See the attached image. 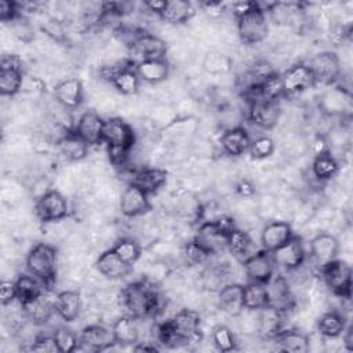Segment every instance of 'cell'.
I'll list each match as a JSON object with an SVG mask.
<instances>
[{"label":"cell","mask_w":353,"mask_h":353,"mask_svg":"<svg viewBox=\"0 0 353 353\" xmlns=\"http://www.w3.org/2000/svg\"><path fill=\"white\" fill-rule=\"evenodd\" d=\"M157 338L167 346L194 342L200 338V316L194 310L183 309L172 319L159 325Z\"/></svg>","instance_id":"obj_1"},{"label":"cell","mask_w":353,"mask_h":353,"mask_svg":"<svg viewBox=\"0 0 353 353\" xmlns=\"http://www.w3.org/2000/svg\"><path fill=\"white\" fill-rule=\"evenodd\" d=\"M121 302L128 310V314L134 316L135 319L154 316L163 309L161 295L154 290V287L143 281H137L127 285L121 291Z\"/></svg>","instance_id":"obj_2"},{"label":"cell","mask_w":353,"mask_h":353,"mask_svg":"<svg viewBox=\"0 0 353 353\" xmlns=\"http://www.w3.org/2000/svg\"><path fill=\"white\" fill-rule=\"evenodd\" d=\"M135 137L134 131L124 120L110 117L105 120L102 130V142L109 148V157L113 164L121 165L127 160L132 149Z\"/></svg>","instance_id":"obj_3"},{"label":"cell","mask_w":353,"mask_h":353,"mask_svg":"<svg viewBox=\"0 0 353 353\" xmlns=\"http://www.w3.org/2000/svg\"><path fill=\"white\" fill-rule=\"evenodd\" d=\"M26 268L44 285H51L57 273V250L46 243L36 244L26 256Z\"/></svg>","instance_id":"obj_4"},{"label":"cell","mask_w":353,"mask_h":353,"mask_svg":"<svg viewBox=\"0 0 353 353\" xmlns=\"http://www.w3.org/2000/svg\"><path fill=\"white\" fill-rule=\"evenodd\" d=\"M237 19V33L244 44H256L265 40L269 33V25L265 10L255 3V6Z\"/></svg>","instance_id":"obj_5"},{"label":"cell","mask_w":353,"mask_h":353,"mask_svg":"<svg viewBox=\"0 0 353 353\" xmlns=\"http://www.w3.org/2000/svg\"><path fill=\"white\" fill-rule=\"evenodd\" d=\"M233 226L222 221H208L199 226L194 241L210 255H215L228 248V233Z\"/></svg>","instance_id":"obj_6"},{"label":"cell","mask_w":353,"mask_h":353,"mask_svg":"<svg viewBox=\"0 0 353 353\" xmlns=\"http://www.w3.org/2000/svg\"><path fill=\"white\" fill-rule=\"evenodd\" d=\"M321 274L327 287L342 298L350 296L352 287V269L350 266L339 259H334L330 263L321 266Z\"/></svg>","instance_id":"obj_7"},{"label":"cell","mask_w":353,"mask_h":353,"mask_svg":"<svg viewBox=\"0 0 353 353\" xmlns=\"http://www.w3.org/2000/svg\"><path fill=\"white\" fill-rule=\"evenodd\" d=\"M34 212L36 216L44 223L61 221L69 212L68 200L62 193L51 189L39 199H36Z\"/></svg>","instance_id":"obj_8"},{"label":"cell","mask_w":353,"mask_h":353,"mask_svg":"<svg viewBox=\"0 0 353 353\" xmlns=\"http://www.w3.org/2000/svg\"><path fill=\"white\" fill-rule=\"evenodd\" d=\"M23 72L21 59L14 55H3L0 62V92L4 97H12L22 88Z\"/></svg>","instance_id":"obj_9"},{"label":"cell","mask_w":353,"mask_h":353,"mask_svg":"<svg viewBox=\"0 0 353 353\" xmlns=\"http://www.w3.org/2000/svg\"><path fill=\"white\" fill-rule=\"evenodd\" d=\"M307 66L310 68L316 83L321 84H331L334 83L341 74V62L335 52L324 51L313 55Z\"/></svg>","instance_id":"obj_10"},{"label":"cell","mask_w":353,"mask_h":353,"mask_svg":"<svg viewBox=\"0 0 353 353\" xmlns=\"http://www.w3.org/2000/svg\"><path fill=\"white\" fill-rule=\"evenodd\" d=\"M243 266L250 281L262 284L268 283L272 279L276 269L272 252L266 250L251 254L243 261Z\"/></svg>","instance_id":"obj_11"},{"label":"cell","mask_w":353,"mask_h":353,"mask_svg":"<svg viewBox=\"0 0 353 353\" xmlns=\"http://www.w3.org/2000/svg\"><path fill=\"white\" fill-rule=\"evenodd\" d=\"M130 48L131 54L138 58V62L148 59H161L165 58L167 52L165 41L150 33H141L134 37Z\"/></svg>","instance_id":"obj_12"},{"label":"cell","mask_w":353,"mask_h":353,"mask_svg":"<svg viewBox=\"0 0 353 353\" xmlns=\"http://www.w3.org/2000/svg\"><path fill=\"white\" fill-rule=\"evenodd\" d=\"M283 90L284 95H292L312 88L316 84L314 76L307 63H296L290 66L283 74Z\"/></svg>","instance_id":"obj_13"},{"label":"cell","mask_w":353,"mask_h":353,"mask_svg":"<svg viewBox=\"0 0 353 353\" xmlns=\"http://www.w3.org/2000/svg\"><path fill=\"white\" fill-rule=\"evenodd\" d=\"M266 295H268V306L277 309L283 313L291 310L295 305L292 292L287 280L283 276L273 274L272 279L265 283Z\"/></svg>","instance_id":"obj_14"},{"label":"cell","mask_w":353,"mask_h":353,"mask_svg":"<svg viewBox=\"0 0 353 353\" xmlns=\"http://www.w3.org/2000/svg\"><path fill=\"white\" fill-rule=\"evenodd\" d=\"M274 265L285 270L298 269L305 261V248L299 237H291L283 245L272 251Z\"/></svg>","instance_id":"obj_15"},{"label":"cell","mask_w":353,"mask_h":353,"mask_svg":"<svg viewBox=\"0 0 353 353\" xmlns=\"http://www.w3.org/2000/svg\"><path fill=\"white\" fill-rule=\"evenodd\" d=\"M148 196L149 194L145 193L142 189L130 183L120 196V201H119L120 212L128 218H134L148 212L150 210V203Z\"/></svg>","instance_id":"obj_16"},{"label":"cell","mask_w":353,"mask_h":353,"mask_svg":"<svg viewBox=\"0 0 353 353\" xmlns=\"http://www.w3.org/2000/svg\"><path fill=\"white\" fill-rule=\"evenodd\" d=\"M105 120L94 110L84 112L76 124L74 132L90 146L102 142V130Z\"/></svg>","instance_id":"obj_17"},{"label":"cell","mask_w":353,"mask_h":353,"mask_svg":"<svg viewBox=\"0 0 353 353\" xmlns=\"http://www.w3.org/2000/svg\"><path fill=\"white\" fill-rule=\"evenodd\" d=\"M79 339H80V346L94 352L106 350L116 343L112 330L99 324H92L85 327L81 331Z\"/></svg>","instance_id":"obj_18"},{"label":"cell","mask_w":353,"mask_h":353,"mask_svg":"<svg viewBox=\"0 0 353 353\" xmlns=\"http://www.w3.org/2000/svg\"><path fill=\"white\" fill-rule=\"evenodd\" d=\"M281 114V108L277 101L252 99L250 108V119L254 124L262 128H272L276 125Z\"/></svg>","instance_id":"obj_19"},{"label":"cell","mask_w":353,"mask_h":353,"mask_svg":"<svg viewBox=\"0 0 353 353\" xmlns=\"http://www.w3.org/2000/svg\"><path fill=\"white\" fill-rule=\"evenodd\" d=\"M98 272L110 280H119L128 276L132 270V265L125 263L112 248L103 251L97 259Z\"/></svg>","instance_id":"obj_20"},{"label":"cell","mask_w":353,"mask_h":353,"mask_svg":"<svg viewBox=\"0 0 353 353\" xmlns=\"http://www.w3.org/2000/svg\"><path fill=\"white\" fill-rule=\"evenodd\" d=\"M218 305L229 316H239L244 309V285L230 283L218 291Z\"/></svg>","instance_id":"obj_21"},{"label":"cell","mask_w":353,"mask_h":353,"mask_svg":"<svg viewBox=\"0 0 353 353\" xmlns=\"http://www.w3.org/2000/svg\"><path fill=\"white\" fill-rule=\"evenodd\" d=\"M339 243L335 236L328 233H319L310 241V255L320 265L324 266L336 259Z\"/></svg>","instance_id":"obj_22"},{"label":"cell","mask_w":353,"mask_h":353,"mask_svg":"<svg viewBox=\"0 0 353 353\" xmlns=\"http://www.w3.org/2000/svg\"><path fill=\"white\" fill-rule=\"evenodd\" d=\"M54 95L63 108L74 109L83 102V84L77 79L62 80L55 85Z\"/></svg>","instance_id":"obj_23"},{"label":"cell","mask_w":353,"mask_h":353,"mask_svg":"<svg viewBox=\"0 0 353 353\" xmlns=\"http://www.w3.org/2000/svg\"><path fill=\"white\" fill-rule=\"evenodd\" d=\"M291 237L292 230L290 223L283 221H273L263 228L261 233V243L263 250L272 252L283 245L285 241H288Z\"/></svg>","instance_id":"obj_24"},{"label":"cell","mask_w":353,"mask_h":353,"mask_svg":"<svg viewBox=\"0 0 353 353\" xmlns=\"http://www.w3.org/2000/svg\"><path fill=\"white\" fill-rule=\"evenodd\" d=\"M251 143L248 132L243 127H232L226 130L221 137V146L223 152L232 157L244 154Z\"/></svg>","instance_id":"obj_25"},{"label":"cell","mask_w":353,"mask_h":353,"mask_svg":"<svg viewBox=\"0 0 353 353\" xmlns=\"http://www.w3.org/2000/svg\"><path fill=\"white\" fill-rule=\"evenodd\" d=\"M55 312L66 323L74 321L81 310V298L77 291L66 290L57 294L54 301Z\"/></svg>","instance_id":"obj_26"},{"label":"cell","mask_w":353,"mask_h":353,"mask_svg":"<svg viewBox=\"0 0 353 353\" xmlns=\"http://www.w3.org/2000/svg\"><path fill=\"white\" fill-rule=\"evenodd\" d=\"M135 72L141 81L149 84H157L167 79L170 73V65L165 58L161 59H148L135 63Z\"/></svg>","instance_id":"obj_27"},{"label":"cell","mask_w":353,"mask_h":353,"mask_svg":"<svg viewBox=\"0 0 353 353\" xmlns=\"http://www.w3.org/2000/svg\"><path fill=\"white\" fill-rule=\"evenodd\" d=\"M252 95V99H263V101H277L281 95H284L281 74L273 72L263 77L258 84L248 90Z\"/></svg>","instance_id":"obj_28"},{"label":"cell","mask_w":353,"mask_h":353,"mask_svg":"<svg viewBox=\"0 0 353 353\" xmlns=\"http://www.w3.org/2000/svg\"><path fill=\"white\" fill-rule=\"evenodd\" d=\"M165 181L167 172L161 168H142L137 171L131 178V183L148 194L157 192L165 183Z\"/></svg>","instance_id":"obj_29"},{"label":"cell","mask_w":353,"mask_h":353,"mask_svg":"<svg viewBox=\"0 0 353 353\" xmlns=\"http://www.w3.org/2000/svg\"><path fill=\"white\" fill-rule=\"evenodd\" d=\"M138 319H135L131 314L119 317L113 325L112 332L114 336L116 343L119 345H134L138 342L139 338V327H138Z\"/></svg>","instance_id":"obj_30"},{"label":"cell","mask_w":353,"mask_h":353,"mask_svg":"<svg viewBox=\"0 0 353 353\" xmlns=\"http://www.w3.org/2000/svg\"><path fill=\"white\" fill-rule=\"evenodd\" d=\"M109 79L114 88L124 95H134L139 90L141 79L132 68L121 66L119 69H114L110 72Z\"/></svg>","instance_id":"obj_31"},{"label":"cell","mask_w":353,"mask_h":353,"mask_svg":"<svg viewBox=\"0 0 353 353\" xmlns=\"http://www.w3.org/2000/svg\"><path fill=\"white\" fill-rule=\"evenodd\" d=\"M258 312V332L263 338L274 339V336L283 330L284 313L270 306H266Z\"/></svg>","instance_id":"obj_32"},{"label":"cell","mask_w":353,"mask_h":353,"mask_svg":"<svg viewBox=\"0 0 353 353\" xmlns=\"http://www.w3.org/2000/svg\"><path fill=\"white\" fill-rule=\"evenodd\" d=\"M196 10L190 1L186 0H170L165 1V7L161 12V18L172 25H181L192 19Z\"/></svg>","instance_id":"obj_33"},{"label":"cell","mask_w":353,"mask_h":353,"mask_svg":"<svg viewBox=\"0 0 353 353\" xmlns=\"http://www.w3.org/2000/svg\"><path fill=\"white\" fill-rule=\"evenodd\" d=\"M43 283L36 279L33 274H21L15 280V290H17V301L21 306L34 301L36 298L43 295Z\"/></svg>","instance_id":"obj_34"},{"label":"cell","mask_w":353,"mask_h":353,"mask_svg":"<svg viewBox=\"0 0 353 353\" xmlns=\"http://www.w3.org/2000/svg\"><path fill=\"white\" fill-rule=\"evenodd\" d=\"M254 240L251 239V236L241 230V229H236L232 228L228 233V250L232 252V255H234L239 259H245L248 258L251 254H254Z\"/></svg>","instance_id":"obj_35"},{"label":"cell","mask_w":353,"mask_h":353,"mask_svg":"<svg viewBox=\"0 0 353 353\" xmlns=\"http://www.w3.org/2000/svg\"><path fill=\"white\" fill-rule=\"evenodd\" d=\"M58 148L61 154L70 161H77L84 159L88 150V145L74 131L66 132L58 141Z\"/></svg>","instance_id":"obj_36"},{"label":"cell","mask_w":353,"mask_h":353,"mask_svg":"<svg viewBox=\"0 0 353 353\" xmlns=\"http://www.w3.org/2000/svg\"><path fill=\"white\" fill-rule=\"evenodd\" d=\"M274 341L284 352L291 353H305L309 350V338L303 332L298 330H281L276 336Z\"/></svg>","instance_id":"obj_37"},{"label":"cell","mask_w":353,"mask_h":353,"mask_svg":"<svg viewBox=\"0 0 353 353\" xmlns=\"http://www.w3.org/2000/svg\"><path fill=\"white\" fill-rule=\"evenodd\" d=\"M22 309H23L25 316L33 324L43 325V324H46L51 319V316H52V313L55 310V306H54V303H51L48 299H46L41 295V296L36 298L34 301L23 305Z\"/></svg>","instance_id":"obj_38"},{"label":"cell","mask_w":353,"mask_h":353,"mask_svg":"<svg viewBox=\"0 0 353 353\" xmlns=\"http://www.w3.org/2000/svg\"><path fill=\"white\" fill-rule=\"evenodd\" d=\"M345 319L335 310L324 313L317 321L319 332L325 338H338L345 331Z\"/></svg>","instance_id":"obj_39"},{"label":"cell","mask_w":353,"mask_h":353,"mask_svg":"<svg viewBox=\"0 0 353 353\" xmlns=\"http://www.w3.org/2000/svg\"><path fill=\"white\" fill-rule=\"evenodd\" d=\"M313 175L320 181L331 179L339 171V163L328 152H320L312 164Z\"/></svg>","instance_id":"obj_40"},{"label":"cell","mask_w":353,"mask_h":353,"mask_svg":"<svg viewBox=\"0 0 353 353\" xmlns=\"http://www.w3.org/2000/svg\"><path fill=\"white\" fill-rule=\"evenodd\" d=\"M266 306L268 295L265 284L250 281L247 285H244V309L258 312Z\"/></svg>","instance_id":"obj_41"},{"label":"cell","mask_w":353,"mask_h":353,"mask_svg":"<svg viewBox=\"0 0 353 353\" xmlns=\"http://www.w3.org/2000/svg\"><path fill=\"white\" fill-rule=\"evenodd\" d=\"M232 68V61L228 55L219 51L208 52L203 59V69L212 76L226 74Z\"/></svg>","instance_id":"obj_42"},{"label":"cell","mask_w":353,"mask_h":353,"mask_svg":"<svg viewBox=\"0 0 353 353\" xmlns=\"http://www.w3.org/2000/svg\"><path fill=\"white\" fill-rule=\"evenodd\" d=\"M112 250L128 265L135 263L139 259V256H141V247L132 239H121V240H119Z\"/></svg>","instance_id":"obj_43"},{"label":"cell","mask_w":353,"mask_h":353,"mask_svg":"<svg viewBox=\"0 0 353 353\" xmlns=\"http://www.w3.org/2000/svg\"><path fill=\"white\" fill-rule=\"evenodd\" d=\"M52 336H54V339L57 342V346H58L59 352H62V353L74 352L80 346L79 336L70 328L59 327V328H57L54 331Z\"/></svg>","instance_id":"obj_44"},{"label":"cell","mask_w":353,"mask_h":353,"mask_svg":"<svg viewBox=\"0 0 353 353\" xmlns=\"http://www.w3.org/2000/svg\"><path fill=\"white\" fill-rule=\"evenodd\" d=\"M212 342L221 352H232L236 349V341L232 331L226 325H216L212 331Z\"/></svg>","instance_id":"obj_45"},{"label":"cell","mask_w":353,"mask_h":353,"mask_svg":"<svg viewBox=\"0 0 353 353\" xmlns=\"http://www.w3.org/2000/svg\"><path fill=\"white\" fill-rule=\"evenodd\" d=\"M323 108L325 112L335 114V113H342L346 106L349 105V99L343 98V91L341 90H332L327 92L323 98Z\"/></svg>","instance_id":"obj_46"},{"label":"cell","mask_w":353,"mask_h":353,"mask_svg":"<svg viewBox=\"0 0 353 353\" xmlns=\"http://www.w3.org/2000/svg\"><path fill=\"white\" fill-rule=\"evenodd\" d=\"M274 150V142L269 137H258L254 141H251L248 152L254 159H266L269 157Z\"/></svg>","instance_id":"obj_47"},{"label":"cell","mask_w":353,"mask_h":353,"mask_svg":"<svg viewBox=\"0 0 353 353\" xmlns=\"http://www.w3.org/2000/svg\"><path fill=\"white\" fill-rule=\"evenodd\" d=\"M183 254H185L186 261H188L189 263H192V265L203 263V262L210 256V254H208L201 245H199L194 240L190 241V243H188V244L185 245Z\"/></svg>","instance_id":"obj_48"},{"label":"cell","mask_w":353,"mask_h":353,"mask_svg":"<svg viewBox=\"0 0 353 353\" xmlns=\"http://www.w3.org/2000/svg\"><path fill=\"white\" fill-rule=\"evenodd\" d=\"M29 350L32 352H39V353H55L59 352L57 342L54 339V336H40L37 339L33 341L32 346L29 347Z\"/></svg>","instance_id":"obj_49"},{"label":"cell","mask_w":353,"mask_h":353,"mask_svg":"<svg viewBox=\"0 0 353 353\" xmlns=\"http://www.w3.org/2000/svg\"><path fill=\"white\" fill-rule=\"evenodd\" d=\"M17 301V290H15V281L11 280H3L0 284V302L3 306H7L8 303H12Z\"/></svg>","instance_id":"obj_50"},{"label":"cell","mask_w":353,"mask_h":353,"mask_svg":"<svg viewBox=\"0 0 353 353\" xmlns=\"http://www.w3.org/2000/svg\"><path fill=\"white\" fill-rule=\"evenodd\" d=\"M17 3L10 0L0 1V19L3 22H12L17 18Z\"/></svg>","instance_id":"obj_51"},{"label":"cell","mask_w":353,"mask_h":353,"mask_svg":"<svg viewBox=\"0 0 353 353\" xmlns=\"http://www.w3.org/2000/svg\"><path fill=\"white\" fill-rule=\"evenodd\" d=\"M12 22H15V21H12ZM12 30H14V34L22 41H29L33 37V29L26 22H15L12 25Z\"/></svg>","instance_id":"obj_52"},{"label":"cell","mask_w":353,"mask_h":353,"mask_svg":"<svg viewBox=\"0 0 353 353\" xmlns=\"http://www.w3.org/2000/svg\"><path fill=\"white\" fill-rule=\"evenodd\" d=\"M236 190L243 197H251L255 193V188L248 179H240L236 185Z\"/></svg>","instance_id":"obj_53"},{"label":"cell","mask_w":353,"mask_h":353,"mask_svg":"<svg viewBox=\"0 0 353 353\" xmlns=\"http://www.w3.org/2000/svg\"><path fill=\"white\" fill-rule=\"evenodd\" d=\"M201 7L204 8V11L212 17H218L222 14L223 10V4L219 1H207V3H201Z\"/></svg>","instance_id":"obj_54"},{"label":"cell","mask_w":353,"mask_h":353,"mask_svg":"<svg viewBox=\"0 0 353 353\" xmlns=\"http://www.w3.org/2000/svg\"><path fill=\"white\" fill-rule=\"evenodd\" d=\"M255 6V1H239L233 4V14L236 18L241 17Z\"/></svg>","instance_id":"obj_55"},{"label":"cell","mask_w":353,"mask_h":353,"mask_svg":"<svg viewBox=\"0 0 353 353\" xmlns=\"http://www.w3.org/2000/svg\"><path fill=\"white\" fill-rule=\"evenodd\" d=\"M342 341L343 345L346 346L347 350H353V335H352V327L345 328V331L342 332Z\"/></svg>","instance_id":"obj_56"},{"label":"cell","mask_w":353,"mask_h":353,"mask_svg":"<svg viewBox=\"0 0 353 353\" xmlns=\"http://www.w3.org/2000/svg\"><path fill=\"white\" fill-rule=\"evenodd\" d=\"M145 7H148L149 11H153V12L161 15V12L165 7V1H148V3H145Z\"/></svg>","instance_id":"obj_57"}]
</instances>
